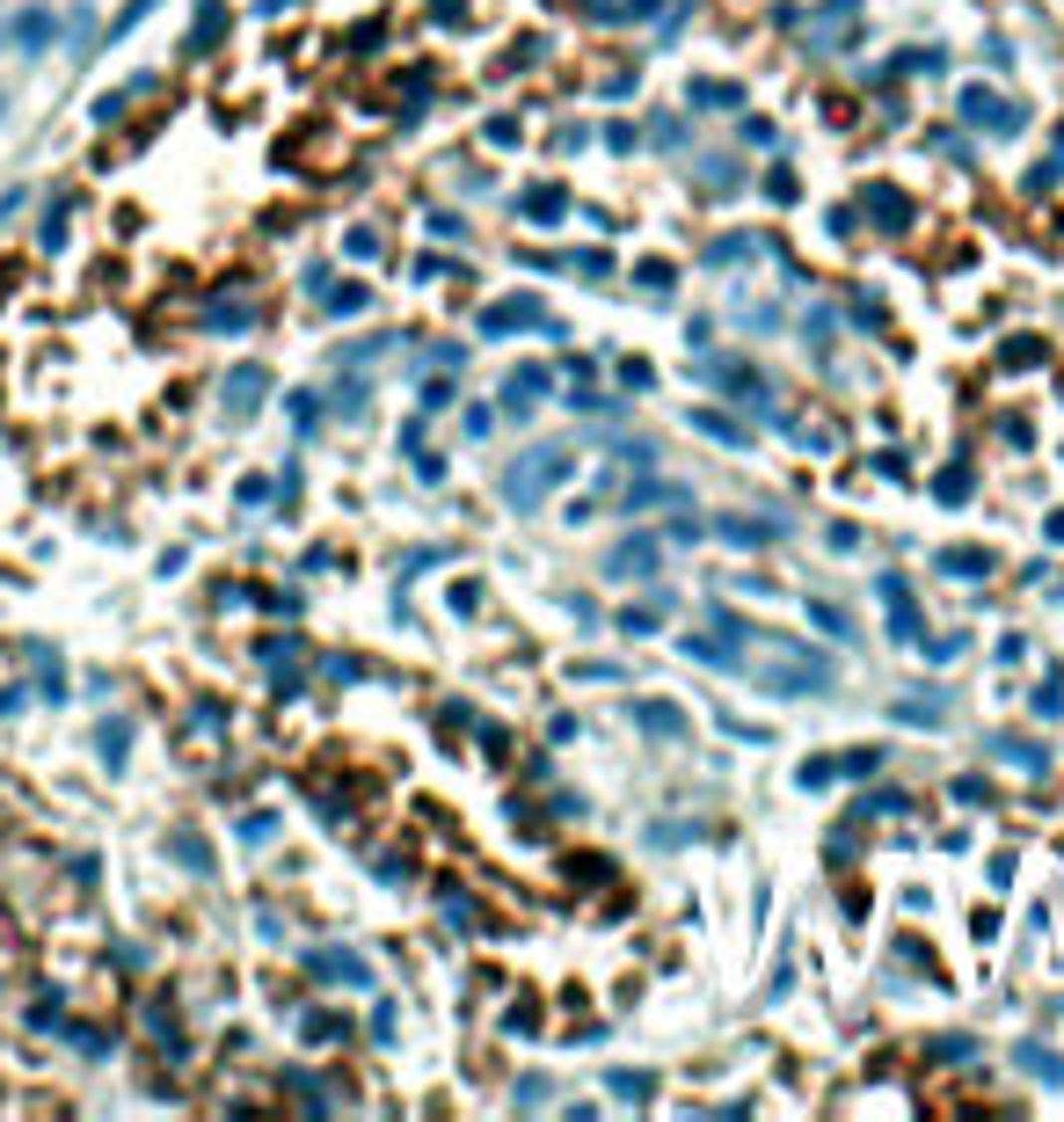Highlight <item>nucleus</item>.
I'll return each instance as SVG.
<instances>
[{
    "label": "nucleus",
    "instance_id": "3",
    "mask_svg": "<svg viewBox=\"0 0 1064 1122\" xmlns=\"http://www.w3.org/2000/svg\"><path fill=\"white\" fill-rule=\"evenodd\" d=\"M314 977H329V984H365V963L358 955H307Z\"/></svg>",
    "mask_w": 1064,
    "mask_h": 1122
},
{
    "label": "nucleus",
    "instance_id": "2",
    "mask_svg": "<svg viewBox=\"0 0 1064 1122\" xmlns=\"http://www.w3.org/2000/svg\"><path fill=\"white\" fill-rule=\"evenodd\" d=\"M263 387H270V380H263V365H241L234 380H226V416H248V409L263 402Z\"/></svg>",
    "mask_w": 1064,
    "mask_h": 1122
},
{
    "label": "nucleus",
    "instance_id": "1",
    "mask_svg": "<svg viewBox=\"0 0 1064 1122\" xmlns=\"http://www.w3.org/2000/svg\"><path fill=\"white\" fill-rule=\"evenodd\" d=\"M569 474V445H547V452H525L518 466H511V474H503V496H511L518 510H532V503H540V488H554V481H562Z\"/></svg>",
    "mask_w": 1064,
    "mask_h": 1122
},
{
    "label": "nucleus",
    "instance_id": "4",
    "mask_svg": "<svg viewBox=\"0 0 1064 1122\" xmlns=\"http://www.w3.org/2000/svg\"><path fill=\"white\" fill-rule=\"evenodd\" d=\"M642 569H657V540H635V547L606 554V576H642Z\"/></svg>",
    "mask_w": 1064,
    "mask_h": 1122
},
{
    "label": "nucleus",
    "instance_id": "8",
    "mask_svg": "<svg viewBox=\"0 0 1064 1122\" xmlns=\"http://www.w3.org/2000/svg\"><path fill=\"white\" fill-rule=\"evenodd\" d=\"M991 554H947V576H984Z\"/></svg>",
    "mask_w": 1064,
    "mask_h": 1122
},
{
    "label": "nucleus",
    "instance_id": "9",
    "mask_svg": "<svg viewBox=\"0 0 1064 1122\" xmlns=\"http://www.w3.org/2000/svg\"><path fill=\"white\" fill-rule=\"evenodd\" d=\"M1021 1064L1035 1071V1079H1057V1057H1050V1049H1021Z\"/></svg>",
    "mask_w": 1064,
    "mask_h": 1122
},
{
    "label": "nucleus",
    "instance_id": "10",
    "mask_svg": "<svg viewBox=\"0 0 1064 1122\" xmlns=\"http://www.w3.org/2000/svg\"><path fill=\"white\" fill-rule=\"evenodd\" d=\"M868 765H875V751H846V758H839V773H846V780H861Z\"/></svg>",
    "mask_w": 1064,
    "mask_h": 1122
},
{
    "label": "nucleus",
    "instance_id": "6",
    "mask_svg": "<svg viewBox=\"0 0 1064 1122\" xmlns=\"http://www.w3.org/2000/svg\"><path fill=\"white\" fill-rule=\"evenodd\" d=\"M714 627H722V642L744 635V620H736V613H714ZM685 649H692L700 664H729V649H714V642H685Z\"/></svg>",
    "mask_w": 1064,
    "mask_h": 1122
},
{
    "label": "nucleus",
    "instance_id": "5",
    "mask_svg": "<svg viewBox=\"0 0 1064 1122\" xmlns=\"http://www.w3.org/2000/svg\"><path fill=\"white\" fill-rule=\"evenodd\" d=\"M962 110H969V117H991V125H1021V110H1006L999 96H984V88H962Z\"/></svg>",
    "mask_w": 1064,
    "mask_h": 1122
},
{
    "label": "nucleus",
    "instance_id": "7",
    "mask_svg": "<svg viewBox=\"0 0 1064 1122\" xmlns=\"http://www.w3.org/2000/svg\"><path fill=\"white\" fill-rule=\"evenodd\" d=\"M722 540H736V547H766L773 525H758V518H722Z\"/></svg>",
    "mask_w": 1064,
    "mask_h": 1122
}]
</instances>
